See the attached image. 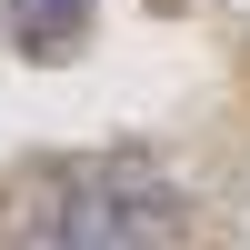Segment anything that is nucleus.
Wrapping results in <instances>:
<instances>
[{
  "label": "nucleus",
  "mask_w": 250,
  "mask_h": 250,
  "mask_svg": "<svg viewBox=\"0 0 250 250\" xmlns=\"http://www.w3.org/2000/svg\"><path fill=\"white\" fill-rule=\"evenodd\" d=\"M100 30V0H0V40L20 60H80Z\"/></svg>",
  "instance_id": "1"
}]
</instances>
